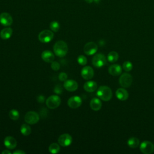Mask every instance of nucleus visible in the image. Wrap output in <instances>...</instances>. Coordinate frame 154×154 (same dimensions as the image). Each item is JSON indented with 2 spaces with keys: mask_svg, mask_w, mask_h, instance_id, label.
<instances>
[{
  "mask_svg": "<svg viewBox=\"0 0 154 154\" xmlns=\"http://www.w3.org/2000/svg\"><path fill=\"white\" fill-rule=\"evenodd\" d=\"M20 132L25 136H28L31 133V128L27 124H23L20 127Z\"/></svg>",
  "mask_w": 154,
  "mask_h": 154,
  "instance_id": "nucleus-23",
  "label": "nucleus"
},
{
  "mask_svg": "<svg viewBox=\"0 0 154 154\" xmlns=\"http://www.w3.org/2000/svg\"><path fill=\"white\" fill-rule=\"evenodd\" d=\"M97 96L103 101H108L112 97V91L111 88L105 85L100 86L97 91Z\"/></svg>",
  "mask_w": 154,
  "mask_h": 154,
  "instance_id": "nucleus-2",
  "label": "nucleus"
},
{
  "mask_svg": "<svg viewBox=\"0 0 154 154\" xmlns=\"http://www.w3.org/2000/svg\"><path fill=\"white\" fill-rule=\"evenodd\" d=\"M51 66L52 69L55 70V71L58 70L60 69V64L57 61H52L51 63Z\"/></svg>",
  "mask_w": 154,
  "mask_h": 154,
  "instance_id": "nucleus-30",
  "label": "nucleus"
},
{
  "mask_svg": "<svg viewBox=\"0 0 154 154\" xmlns=\"http://www.w3.org/2000/svg\"><path fill=\"white\" fill-rule=\"evenodd\" d=\"M38 40L44 43L51 42L54 38V33L51 30L45 29L41 31L38 34Z\"/></svg>",
  "mask_w": 154,
  "mask_h": 154,
  "instance_id": "nucleus-5",
  "label": "nucleus"
},
{
  "mask_svg": "<svg viewBox=\"0 0 154 154\" xmlns=\"http://www.w3.org/2000/svg\"><path fill=\"white\" fill-rule=\"evenodd\" d=\"M90 105L93 111H99L102 107V103L98 98L94 97L91 100Z\"/></svg>",
  "mask_w": 154,
  "mask_h": 154,
  "instance_id": "nucleus-21",
  "label": "nucleus"
},
{
  "mask_svg": "<svg viewBox=\"0 0 154 154\" xmlns=\"http://www.w3.org/2000/svg\"><path fill=\"white\" fill-rule=\"evenodd\" d=\"M41 57L44 61L49 63H51L52 61H54L55 58L54 54L51 51L48 50L44 51L42 53Z\"/></svg>",
  "mask_w": 154,
  "mask_h": 154,
  "instance_id": "nucleus-17",
  "label": "nucleus"
},
{
  "mask_svg": "<svg viewBox=\"0 0 154 154\" xmlns=\"http://www.w3.org/2000/svg\"><path fill=\"white\" fill-rule=\"evenodd\" d=\"M58 78L61 81H65L67 80V75L65 72H61L59 74Z\"/></svg>",
  "mask_w": 154,
  "mask_h": 154,
  "instance_id": "nucleus-32",
  "label": "nucleus"
},
{
  "mask_svg": "<svg viewBox=\"0 0 154 154\" xmlns=\"http://www.w3.org/2000/svg\"><path fill=\"white\" fill-rule=\"evenodd\" d=\"M107 58L110 63H114L118 60L119 54L115 51H111L108 54Z\"/></svg>",
  "mask_w": 154,
  "mask_h": 154,
  "instance_id": "nucleus-24",
  "label": "nucleus"
},
{
  "mask_svg": "<svg viewBox=\"0 0 154 154\" xmlns=\"http://www.w3.org/2000/svg\"><path fill=\"white\" fill-rule=\"evenodd\" d=\"M58 144L63 147H67L71 144L72 138L69 134H63L61 135L58 139Z\"/></svg>",
  "mask_w": 154,
  "mask_h": 154,
  "instance_id": "nucleus-9",
  "label": "nucleus"
},
{
  "mask_svg": "<svg viewBox=\"0 0 154 154\" xmlns=\"http://www.w3.org/2000/svg\"><path fill=\"white\" fill-rule=\"evenodd\" d=\"M81 76L83 79L88 80L91 79L94 76V70L90 66H85L81 70Z\"/></svg>",
  "mask_w": 154,
  "mask_h": 154,
  "instance_id": "nucleus-13",
  "label": "nucleus"
},
{
  "mask_svg": "<svg viewBox=\"0 0 154 154\" xmlns=\"http://www.w3.org/2000/svg\"><path fill=\"white\" fill-rule=\"evenodd\" d=\"M40 119L39 115L35 111H28L25 116V121L29 125L37 123Z\"/></svg>",
  "mask_w": 154,
  "mask_h": 154,
  "instance_id": "nucleus-6",
  "label": "nucleus"
},
{
  "mask_svg": "<svg viewBox=\"0 0 154 154\" xmlns=\"http://www.w3.org/2000/svg\"><path fill=\"white\" fill-rule=\"evenodd\" d=\"M132 82V76L131 75L128 73L122 74L119 78V83L120 85L124 88H128L130 87Z\"/></svg>",
  "mask_w": 154,
  "mask_h": 154,
  "instance_id": "nucleus-7",
  "label": "nucleus"
},
{
  "mask_svg": "<svg viewBox=\"0 0 154 154\" xmlns=\"http://www.w3.org/2000/svg\"><path fill=\"white\" fill-rule=\"evenodd\" d=\"M53 49L55 54L59 57H64L67 54L68 51V47L66 43L62 40L57 42L54 45Z\"/></svg>",
  "mask_w": 154,
  "mask_h": 154,
  "instance_id": "nucleus-1",
  "label": "nucleus"
},
{
  "mask_svg": "<svg viewBox=\"0 0 154 154\" xmlns=\"http://www.w3.org/2000/svg\"><path fill=\"white\" fill-rule=\"evenodd\" d=\"M13 34V29L10 27L2 29L0 32V37L3 40H7L10 38Z\"/></svg>",
  "mask_w": 154,
  "mask_h": 154,
  "instance_id": "nucleus-20",
  "label": "nucleus"
},
{
  "mask_svg": "<svg viewBox=\"0 0 154 154\" xmlns=\"http://www.w3.org/2000/svg\"><path fill=\"white\" fill-rule=\"evenodd\" d=\"M63 86L66 90L69 91H74L77 90L78 85L76 81L73 79H69L64 81Z\"/></svg>",
  "mask_w": 154,
  "mask_h": 154,
  "instance_id": "nucleus-14",
  "label": "nucleus"
},
{
  "mask_svg": "<svg viewBox=\"0 0 154 154\" xmlns=\"http://www.w3.org/2000/svg\"><path fill=\"white\" fill-rule=\"evenodd\" d=\"M77 61L79 64H80L81 66H85L87 63V58L84 55H81L78 57Z\"/></svg>",
  "mask_w": 154,
  "mask_h": 154,
  "instance_id": "nucleus-28",
  "label": "nucleus"
},
{
  "mask_svg": "<svg viewBox=\"0 0 154 154\" xmlns=\"http://www.w3.org/2000/svg\"><path fill=\"white\" fill-rule=\"evenodd\" d=\"M9 117L13 120H17L19 117V113L17 110L13 109L9 112Z\"/></svg>",
  "mask_w": 154,
  "mask_h": 154,
  "instance_id": "nucleus-26",
  "label": "nucleus"
},
{
  "mask_svg": "<svg viewBox=\"0 0 154 154\" xmlns=\"http://www.w3.org/2000/svg\"><path fill=\"white\" fill-rule=\"evenodd\" d=\"M106 63V57L102 54H97L92 58V64L96 67H102L103 66H105Z\"/></svg>",
  "mask_w": 154,
  "mask_h": 154,
  "instance_id": "nucleus-4",
  "label": "nucleus"
},
{
  "mask_svg": "<svg viewBox=\"0 0 154 154\" xmlns=\"http://www.w3.org/2000/svg\"><path fill=\"white\" fill-rule=\"evenodd\" d=\"M5 146L8 149H13L17 146V141L14 138L11 136H7L4 140Z\"/></svg>",
  "mask_w": 154,
  "mask_h": 154,
  "instance_id": "nucleus-15",
  "label": "nucleus"
},
{
  "mask_svg": "<svg viewBox=\"0 0 154 154\" xmlns=\"http://www.w3.org/2000/svg\"><path fill=\"white\" fill-rule=\"evenodd\" d=\"M140 149L144 154H150L154 151V145L150 141H144L141 143Z\"/></svg>",
  "mask_w": 154,
  "mask_h": 154,
  "instance_id": "nucleus-8",
  "label": "nucleus"
},
{
  "mask_svg": "<svg viewBox=\"0 0 154 154\" xmlns=\"http://www.w3.org/2000/svg\"><path fill=\"white\" fill-rule=\"evenodd\" d=\"M0 23L5 26H10L13 23V18L9 13L3 12L0 14Z\"/></svg>",
  "mask_w": 154,
  "mask_h": 154,
  "instance_id": "nucleus-11",
  "label": "nucleus"
},
{
  "mask_svg": "<svg viewBox=\"0 0 154 154\" xmlns=\"http://www.w3.org/2000/svg\"><path fill=\"white\" fill-rule=\"evenodd\" d=\"M37 100L39 103H43L45 101V97L43 95H40L37 97Z\"/></svg>",
  "mask_w": 154,
  "mask_h": 154,
  "instance_id": "nucleus-33",
  "label": "nucleus"
},
{
  "mask_svg": "<svg viewBox=\"0 0 154 154\" xmlns=\"http://www.w3.org/2000/svg\"><path fill=\"white\" fill-rule=\"evenodd\" d=\"M97 51V45L93 42L87 43L84 46V52L88 55L94 54Z\"/></svg>",
  "mask_w": 154,
  "mask_h": 154,
  "instance_id": "nucleus-10",
  "label": "nucleus"
},
{
  "mask_svg": "<svg viewBox=\"0 0 154 154\" xmlns=\"http://www.w3.org/2000/svg\"><path fill=\"white\" fill-rule=\"evenodd\" d=\"M122 69L121 66L117 64H114L111 65L108 68V72L110 75L116 76L120 75Z\"/></svg>",
  "mask_w": 154,
  "mask_h": 154,
  "instance_id": "nucleus-16",
  "label": "nucleus"
},
{
  "mask_svg": "<svg viewBox=\"0 0 154 154\" xmlns=\"http://www.w3.org/2000/svg\"><path fill=\"white\" fill-rule=\"evenodd\" d=\"M61 103V99L57 95H52L46 100V106L50 109H55Z\"/></svg>",
  "mask_w": 154,
  "mask_h": 154,
  "instance_id": "nucleus-3",
  "label": "nucleus"
},
{
  "mask_svg": "<svg viewBox=\"0 0 154 154\" xmlns=\"http://www.w3.org/2000/svg\"><path fill=\"white\" fill-rule=\"evenodd\" d=\"M49 27H50V29L52 31L57 32L60 29V26L59 23L57 21H52L50 23Z\"/></svg>",
  "mask_w": 154,
  "mask_h": 154,
  "instance_id": "nucleus-27",
  "label": "nucleus"
},
{
  "mask_svg": "<svg viewBox=\"0 0 154 154\" xmlns=\"http://www.w3.org/2000/svg\"><path fill=\"white\" fill-rule=\"evenodd\" d=\"M2 154H10L11 152L9 151V150H4L2 152Z\"/></svg>",
  "mask_w": 154,
  "mask_h": 154,
  "instance_id": "nucleus-35",
  "label": "nucleus"
},
{
  "mask_svg": "<svg viewBox=\"0 0 154 154\" xmlns=\"http://www.w3.org/2000/svg\"><path fill=\"white\" fill-rule=\"evenodd\" d=\"M60 150V147L59 144L56 143H53L49 146V151L51 153H57Z\"/></svg>",
  "mask_w": 154,
  "mask_h": 154,
  "instance_id": "nucleus-25",
  "label": "nucleus"
},
{
  "mask_svg": "<svg viewBox=\"0 0 154 154\" xmlns=\"http://www.w3.org/2000/svg\"><path fill=\"white\" fill-rule=\"evenodd\" d=\"M127 144L128 146L131 148H136L139 146L140 141L136 137H131L128 139Z\"/></svg>",
  "mask_w": 154,
  "mask_h": 154,
  "instance_id": "nucleus-22",
  "label": "nucleus"
},
{
  "mask_svg": "<svg viewBox=\"0 0 154 154\" xmlns=\"http://www.w3.org/2000/svg\"><path fill=\"white\" fill-rule=\"evenodd\" d=\"M14 154H25V152L21 150H17L13 152Z\"/></svg>",
  "mask_w": 154,
  "mask_h": 154,
  "instance_id": "nucleus-34",
  "label": "nucleus"
},
{
  "mask_svg": "<svg viewBox=\"0 0 154 154\" xmlns=\"http://www.w3.org/2000/svg\"><path fill=\"white\" fill-rule=\"evenodd\" d=\"M54 93H56V94H60L61 93H62V91H63V88L61 87V85L60 84H57L54 87Z\"/></svg>",
  "mask_w": 154,
  "mask_h": 154,
  "instance_id": "nucleus-31",
  "label": "nucleus"
},
{
  "mask_svg": "<svg viewBox=\"0 0 154 154\" xmlns=\"http://www.w3.org/2000/svg\"><path fill=\"white\" fill-rule=\"evenodd\" d=\"M85 1L87 3H90H90H91L94 0H85Z\"/></svg>",
  "mask_w": 154,
  "mask_h": 154,
  "instance_id": "nucleus-36",
  "label": "nucleus"
},
{
  "mask_svg": "<svg viewBox=\"0 0 154 154\" xmlns=\"http://www.w3.org/2000/svg\"><path fill=\"white\" fill-rule=\"evenodd\" d=\"M97 88V85L96 82L93 81H89L84 84V88L87 92H93Z\"/></svg>",
  "mask_w": 154,
  "mask_h": 154,
  "instance_id": "nucleus-19",
  "label": "nucleus"
},
{
  "mask_svg": "<svg viewBox=\"0 0 154 154\" xmlns=\"http://www.w3.org/2000/svg\"><path fill=\"white\" fill-rule=\"evenodd\" d=\"M82 99L78 96H73L70 97L67 101L68 106L71 108H77L81 106Z\"/></svg>",
  "mask_w": 154,
  "mask_h": 154,
  "instance_id": "nucleus-12",
  "label": "nucleus"
},
{
  "mask_svg": "<svg viewBox=\"0 0 154 154\" xmlns=\"http://www.w3.org/2000/svg\"><path fill=\"white\" fill-rule=\"evenodd\" d=\"M133 67V65L131 62L130 61H125L123 64V69L126 71V72H129L132 70Z\"/></svg>",
  "mask_w": 154,
  "mask_h": 154,
  "instance_id": "nucleus-29",
  "label": "nucleus"
},
{
  "mask_svg": "<svg viewBox=\"0 0 154 154\" xmlns=\"http://www.w3.org/2000/svg\"><path fill=\"white\" fill-rule=\"evenodd\" d=\"M116 97L120 100H126L129 96V94L128 91L123 88H118L116 92Z\"/></svg>",
  "mask_w": 154,
  "mask_h": 154,
  "instance_id": "nucleus-18",
  "label": "nucleus"
}]
</instances>
